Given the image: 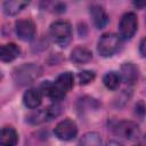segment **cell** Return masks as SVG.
Returning a JSON list of instances; mask_svg holds the SVG:
<instances>
[{
  "label": "cell",
  "instance_id": "17",
  "mask_svg": "<svg viewBox=\"0 0 146 146\" xmlns=\"http://www.w3.org/2000/svg\"><path fill=\"white\" fill-rule=\"evenodd\" d=\"M100 145H102L100 135L95 131H89L84 133L78 144V146H100Z\"/></svg>",
  "mask_w": 146,
  "mask_h": 146
},
{
  "label": "cell",
  "instance_id": "11",
  "mask_svg": "<svg viewBox=\"0 0 146 146\" xmlns=\"http://www.w3.org/2000/svg\"><path fill=\"white\" fill-rule=\"evenodd\" d=\"M121 80H123L128 84H133L138 80V68L132 63H124L121 66L120 72Z\"/></svg>",
  "mask_w": 146,
  "mask_h": 146
},
{
  "label": "cell",
  "instance_id": "23",
  "mask_svg": "<svg viewBox=\"0 0 146 146\" xmlns=\"http://www.w3.org/2000/svg\"><path fill=\"white\" fill-rule=\"evenodd\" d=\"M137 146H139V145H137Z\"/></svg>",
  "mask_w": 146,
  "mask_h": 146
},
{
  "label": "cell",
  "instance_id": "19",
  "mask_svg": "<svg viewBox=\"0 0 146 146\" xmlns=\"http://www.w3.org/2000/svg\"><path fill=\"white\" fill-rule=\"evenodd\" d=\"M95 79V72L92 71H81L78 74V80L80 84H88Z\"/></svg>",
  "mask_w": 146,
  "mask_h": 146
},
{
  "label": "cell",
  "instance_id": "7",
  "mask_svg": "<svg viewBox=\"0 0 146 146\" xmlns=\"http://www.w3.org/2000/svg\"><path fill=\"white\" fill-rule=\"evenodd\" d=\"M59 113H60V106L58 104H55V105H51V106H49L44 110L38 111L36 113H33L32 115H30L29 121L33 124L41 123V122H44V121H50L54 117L58 116Z\"/></svg>",
  "mask_w": 146,
  "mask_h": 146
},
{
  "label": "cell",
  "instance_id": "3",
  "mask_svg": "<svg viewBox=\"0 0 146 146\" xmlns=\"http://www.w3.org/2000/svg\"><path fill=\"white\" fill-rule=\"evenodd\" d=\"M121 39L117 34L115 33H105L100 36L98 44H97V50L100 56L103 57H111L114 55L119 48H120Z\"/></svg>",
  "mask_w": 146,
  "mask_h": 146
},
{
  "label": "cell",
  "instance_id": "20",
  "mask_svg": "<svg viewBox=\"0 0 146 146\" xmlns=\"http://www.w3.org/2000/svg\"><path fill=\"white\" fill-rule=\"evenodd\" d=\"M139 52L143 57H146V38H144L141 41H140V44H139Z\"/></svg>",
  "mask_w": 146,
  "mask_h": 146
},
{
  "label": "cell",
  "instance_id": "22",
  "mask_svg": "<svg viewBox=\"0 0 146 146\" xmlns=\"http://www.w3.org/2000/svg\"><path fill=\"white\" fill-rule=\"evenodd\" d=\"M106 146H123V145H122V144H120V143H117V141L112 140V141L107 143V145H106Z\"/></svg>",
  "mask_w": 146,
  "mask_h": 146
},
{
  "label": "cell",
  "instance_id": "15",
  "mask_svg": "<svg viewBox=\"0 0 146 146\" xmlns=\"http://www.w3.org/2000/svg\"><path fill=\"white\" fill-rule=\"evenodd\" d=\"M92 58V52L86 47H75L71 52V60L76 64H83L90 62Z\"/></svg>",
  "mask_w": 146,
  "mask_h": 146
},
{
  "label": "cell",
  "instance_id": "6",
  "mask_svg": "<svg viewBox=\"0 0 146 146\" xmlns=\"http://www.w3.org/2000/svg\"><path fill=\"white\" fill-rule=\"evenodd\" d=\"M138 27V21H137V16L135 13H125L120 21L119 24V31H120V35L123 39H131Z\"/></svg>",
  "mask_w": 146,
  "mask_h": 146
},
{
  "label": "cell",
  "instance_id": "14",
  "mask_svg": "<svg viewBox=\"0 0 146 146\" xmlns=\"http://www.w3.org/2000/svg\"><path fill=\"white\" fill-rule=\"evenodd\" d=\"M18 141V135L13 127H3L1 129L0 145L1 146H16Z\"/></svg>",
  "mask_w": 146,
  "mask_h": 146
},
{
  "label": "cell",
  "instance_id": "10",
  "mask_svg": "<svg viewBox=\"0 0 146 146\" xmlns=\"http://www.w3.org/2000/svg\"><path fill=\"white\" fill-rule=\"evenodd\" d=\"M55 87L64 95H66L67 91H70L73 88L74 84V78L73 74L71 72H64L62 74H59L56 79V81L54 82Z\"/></svg>",
  "mask_w": 146,
  "mask_h": 146
},
{
  "label": "cell",
  "instance_id": "12",
  "mask_svg": "<svg viewBox=\"0 0 146 146\" xmlns=\"http://www.w3.org/2000/svg\"><path fill=\"white\" fill-rule=\"evenodd\" d=\"M42 100V94L40 92L39 89H29L24 95H23V103L27 108L34 110L40 106Z\"/></svg>",
  "mask_w": 146,
  "mask_h": 146
},
{
  "label": "cell",
  "instance_id": "9",
  "mask_svg": "<svg viewBox=\"0 0 146 146\" xmlns=\"http://www.w3.org/2000/svg\"><path fill=\"white\" fill-rule=\"evenodd\" d=\"M90 17L92 19L94 25L97 29H103L108 22V16L105 11V9L99 5H92L90 7Z\"/></svg>",
  "mask_w": 146,
  "mask_h": 146
},
{
  "label": "cell",
  "instance_id": "18",
  "mask_svg": "<svg viewBox=\"0 0 146 146\" xmlns=\"http://www.w3.org/2000/svg\"><path fill=\"white\" fill-rule=\"evenodd\" d=\"M103 82H104V84L107 89H111V90L117 89L119 86H120V82H121L120 73H116V72H113V71L107 72L103 78Z\"/></svg>",
  "mask_w": 146,
  "mask_h": 146
},
{
  "label": "cell",
  "instance_id": "4",
  "mask_svg": "<svg viewBox=\"0 0 146 146\" xmlns=\"http://www.w3.org/2000/svg\"><path fill=\"white\" fill-rule=\"evenodd\" d=\"M112 131L128 140H132L139 136V127L132 121H119L111 124Z\"/></svg>",
  "mask_w": 146,
  "mask_h": 146
},
{
  "label": "cell",
  "instance_id": "16",
  "mask_svg": "<svg viewBox=\"0 0 146 146\" xmlns=\"http://www.w3.org/2000/svg\"><path fill=\"white\" fill-rule=\"evenodd\" d=\"M29 1L24 0H9L3 2V13L6 15H17L19 11H22L26 6H29Z\"/></svg>",
  "mask_w": 146,
  "mask_h": 146
},
{
  "label": "cell",
  "instance_id": "13",
  "mask_svg": "<svg viewBox=\"0 0 146 146\" xmlns=\"http://www.w3.org/2000/svg\"><path fill=\"white\" fill-rule=\"evenodd\" d=\"M21 54V49L15 43H7L2 44L0 48V59L2 62H13Z\"/></svg>",
  "mask_w": 146,
  "mask_h": 146
},
{
  "label": "cell",
  "instance_id": "21",
  "mask_svg": "<svg viewBox=\"0 0 146 146\" xmlns=\"http://www.w3.org/2000/svg\"><path fill=\"white\" fill-rule=\"evenodd\" d=\"M133 5H135L136 7H146V1H143V2H140V1H135Z\"/></svg>",
  "mask_w": 146,
  "mask_h": 146
},
{
  "label": "cell",
  "instance_id": "2",
  "mask_svg": "<svg viewBox=\"0 0 146 146\" xmlns=\"http://www.w3.org/2000/svg\"><path fill=\"white\" fill-rule=\"evenodd\" d=\"M50 36L55 43L60 47H66L72 38L71 24L66 21H56L50 25Z\"/></svg>",
  "mask_w": 146,
  "mask_h": 146
},
{
  "label": "cell",
  "instance_id": "8",
  "mask_svg": "<svg viewBox=\"0 0 146 146\" xmlns=\"http://www.w3.org/2000/svg\"><path fill=\"white\" fill-rule=\"evenodd\" d=\"M15 31L18 39L23 41H30L34 38L35 25L31 19H19L15 24Z\"/></svg>",
  "mask_w": 146,
  "mask_h": 146
},
{
  "label": "cell",
  "instance_id": "1",
  "mask_svg": "<svg viewBox=\"0 0 146 146\" xmlns=\"http://www.w3.org/2000/svg\"><path fill=\"white\" fill-rule=\"evenodd\" d=\"M41 74L42 68L39 65L34 63H29L16 67L13 71V79L19 86H27L39 79Z\"/></svg>",
  "mask_w": 146,
  "mask_h": 146
},
{
  "label": "cell",
  "instance_id": "5",
  "mask_svg": "<svg viewBox=\"0 0 146 146\" xmlns=\"http://www.w3.org/2000/svg\"><path fill=\"white\" fill-rule=\"evenodd\" d=\"M54 133L60 140H64V141L72 140L78 135L76 123L73 120L65 119V120H63L56 124V127L54 129Z\"/></svg>",
  "mask_w": 146,
  "mask_h": 146
}]
</instances>
